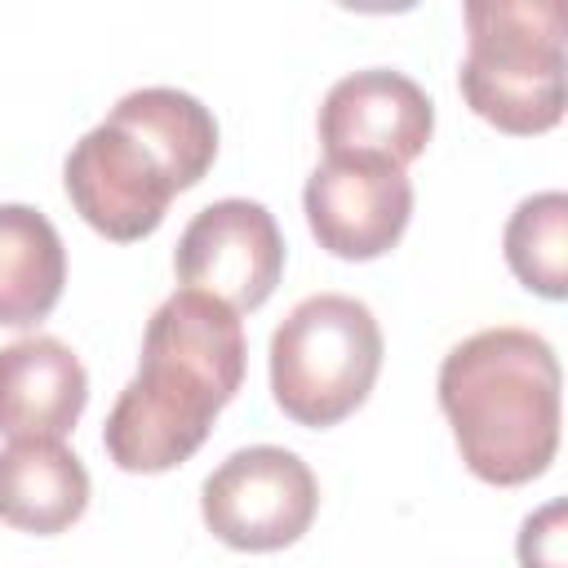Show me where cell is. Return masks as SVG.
Here are the masks:
<instances>
[{
  "mask_svg": "<svg viewBox=\"0 0 568 568\" xmlns=\"http://www.w3.org/2000/svg\"><path fill=\"white\" fill-rule=\"evenodd\" d=\"M466 58L457 89L501 133L532 138L564 120V4L466 0Z\"/></svg>",
  "mask_w": 568,
  "mask_h": 568,
  "instance_id": "4",
  "label": "cell"
},
{
  "mask_svg": "<svg viewBox=\"0 0 568 568\" xmlns=\"http://www.w3.org/2000/svg\"><path fill=\"white\" fill-rule=\"evenodd\" d=\"M89 506V470L62 439H9L0 448V519L18 532H67Z\"/></svg>",
  "mask_w": 568,
  "mask_h": 568,
  "instance_id": "11",
  "label": "cell"
},
{
  "mask_svg": "<svg viewBox=\"0 0 568 568\" xmlns=\"http://www.w3.org/2000/svg\"><path fill=\"white\" fill-rule=\"evenodd\" d=\"M89 404V373L80 355L31 333L0 346V435L4 439H62Z\"/></svg>",
  "mask_w": 568,
  "mask_h": 568,
  "instance_id": "10",
  "label": "cell"
},
{
  "mask_svg": "<svg viewBox=\"0 0 568 568\" xmlns=\"http://www.w3.org/2000/svg\"><path fill=\"white\" fill-rule=\"evenodd\" d=\"M217 155L213 111L173 84L124 93L62 164V186L75 213L106 240H146L178 191H191Z\"/></svg>",
  "mask_w": 568,
  "mask_h": 568,
  "instance_id": "2",
  "label": "cell"
},
{
  "mask_svg": "<svg viewBox=\"0 0 568 568\" xmlns=\"http://www.w3.org/2000/svg\"><path fill=\"white\" fill-rule=\"evenodd\" d=\"M382 324L351 293L302 297L271 333V395L297 426H337L382 373Z\"/></svg>",
  "mask_w": 568,
  "mask_h": 568,
  "instance_id": "5",
  "label": "cell"
},
{
  "mask_svg": "<svg viewBox=\"0 0 568 568\" xmlns=\"http://www.w3.org/2000/svg\"><path fill=\"white\" fill-rule=\"evenodd\" d=\"M435 386L470 475L497 488L546 475L559 453V359L541 333L479 328L444 355Z\"/></svg>",
  "mask_w": 568,
  "mask_h": 568,
  "instance_id": "3",
  "label": "cell"
},
{
  "mask_svg": "<svg viewBox=\"0 0 568 568\" xmlns=\"http://www.w3.org/2000/svg\"><path fill=\"white\" fill-rule=\"evenodd\" d=\"M173 271L182 288L209 293L235 315L257 311L284 275V235L275 213L244 195L204 204L178 235Z\"/></svg>",
  "mask_w": 568,
  "mask_h": 568,
  "instance_id": "7",
  "label": "cell"
},
{
  "mask_svg": "<svg viewBox=\"0 0 568 568\" xmlns=\"http://www.w3.org/2000/svg\"><path fill=\"white\" fill-rule=\"evenodd\" d=\"M67 284L58 226L31 204H0V328L40 324Z\"/></svg>",
  "mask_w": 568,
  "mask_h": 568,
  "instance_id": "12",
  "label": "cell"
},
{
  "mask_svg": "<svg viewBox=\"0 0 568 568\" xmlns=\"http://www.w3.org/2000/svg\"><path fill=\"white\" fill-rule=\"evenodd\" d=\"M564 515H568L564 501H546L519 524L515 550L524 568H564Z\"/></svg>",
  "mask_w": 568,
  "mask_h": 568,
  "instance_id": "14",
  "label": "cell"
},
{
  "mask_svg": "<svg viewBox=\"0 0 568 568\" xmlns=\"http://www.w3.org/2000/svg\"><path fill=\"white\" fill-rule=\"evenodd\" d=\"M320 510L311 466L280 444H248L217 462L200 488L209 532L231 550H284Z\"/></svg>",
  "mask_w": 568,
  "mask_h": 568,
  "instance_id": "6",
  "label": "cell"
},
{
  "mask_svg": "<svg viewBox=\"0 0 568 568\" xmlns=\"http://www.w3.org/2000/svg\"><path fill=\"white\" fill-rule=\"evenodd\" d=\"M302 209L324 253L342 262H373L399 244L413 217V182L390 160L324 155L306 178Z\"/></svg>",
  "mask_w": 568,
  "mask_h": 568,
  "instance_id": "8",
  "label": "cell"
},
{
  "mask_svg": "<svg viewBox=\"0 0 568 568\" xmlns=\"http://www.w3.org/2000/svg\"><path fill=\"white\" fill-rule=\"evenodd\" d=\"M430 133H435L430 93L395 67H364L342 75L320 106L324 155H373L404 169L426 151Z\"/></svg>",
  "mask_w": 568,
  "mask_h": 568,
  "instance_id": "9",
  "label": "cell"
},
{
  "mask_svg": "<svg viewBox=\"0 0 568 568\" xmlns=\"http://www.w3.org/2000/svg\"><path fill=\"white\" fill-rule=\"evenodd\" d=\"M501 253L510 275L528 293L559 302L568 293V195L564 191L524 195L506 217Z\"/></svg>",
  "mask_w": 568,
  "mask_h": 568,
  "instance_id": "13",
  "label": "cell"
},
{
  "mask_svg": "<svg viewBox=\"0 0 568 568\" xmlns=\"http://www.w3.org/2000/svg\"><path fill=\"white\" fill-rule=\"evenodd\" d=\"M244 382V328L209 293H169L142 333L138 373L115 395L102 444L129 475L182 466Z\"/></svg>",
  "mask_w": 568,
  "mask_h": 568,
  "instance_id": "1",
  "label": "cell"
}]
</instances>
